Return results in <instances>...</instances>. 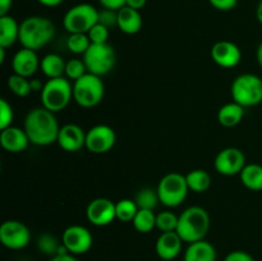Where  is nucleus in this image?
<instances>
[{"label": "nucleus", "mask_w": 262, "mask_h": 261, "mask_svg": "<svg viewBox=\"0 0 262 261\" xmlns=\"http://www.w3.org/2000/svg\"><path fill=\"white\" fill-rule=\"evenodd\" d=\"M25 130L31 143L49 146L56 142L60 127L55 118V113L41 106L30 110L26 115Z\"/></svg>", "instance_id": "obj_1"}, {"label": "nucleus", "mask_w": 262, "mask_h": 261, "mask_svg": "<svg viewBox=\"0 0 262 261\" xmlns=\"http://www.w3.org/2000/svg\"><path fill=\"white\" fill-rule=\"evenodd\" d=\"M55 36V26L49 18L32 15L20 22L19 42L23 48L40 50Z\"/></svg>", "instance_id": "obj_2"}, {"label": "nucleus", "mask_w": 262, "mask_h": 261, "mask_svg": "<svg viewBox=\"0 0 262 261\" xmlns=\"http://www.w3.org/2000/svg\"><path fill=\"white\" fill-rule=\"evenodd\" d=\"M210 215L204 207H187L179 215L177 233L181 235L184 243H193L205 240L210 229Z\"/></svg>", "instance_id": "obj_3"}, {"label": "nucleus", "mask_w": 262, "mask_h": 261, "mask_svg": "<svg viewBox=\"0 0 262 261\" xmlns=\"http://www.w3.org/2000/svg\"><path fill=\"white\" fill-rule=\"evenodd\" d=\"M72 99H73V86L66 77L48 79L41 91L42 106L53 113L66 109Z\"/></svg>", "instance_id": "obj_4"}, {"label": "nucleus", "mask_w": 262, "mask_h": 261, "mask_svg": "<svg viewBox=\"0 0 262 261\" xmlns=\"http://www.w3.org/2000/svg\"><path fill=\"white\" fill-rule=\"evenodd\" d=\"M233 101L243 107L256 106L262 102V79L253 73H243L235 77L232 87Z\"/></svg>", "instance_id": "obj_5"}, {"label": "nucleus", "mask_w": 262, "mask_h": 261, "mask_svg": "<svg viewBox=\"0 0 262 261\" xmlns=\"http://www.w3.org/2000/svg\"><path fill=\"white\" fill-rule=\"evenodd\" d=\"M105 86L101 77L86 73L83 77L74 81L73 100L82 107H94L104 99Z\"/></svg>", "instance_id": "obj_6"}, {"label": "nucleus", "mask_w": 262, "mask_h": 261, "mask_svg": "<svg viewBox=\"0 0 262 261\" xmlns=\"http://www.w3.org/2000/svg\"><path fill=\"white\" fill-rule=\"evenodd\" d=\"M156 189L160 202L166 207H177L182 205L189 192L186 176L177 171L165 174L160 179Z\"/></svg>", "instance_id": "obj_7"}, {"label": "nucleus", "mask_w": 262, "mask_h": 261, "mask_svg": "<svg viewBox=\"0 0 262 261\" xmlns=\"http://www.w3.org/2000/svg\"><path fill=\"white\" fill-rule=\"evenodd\" d=\"M99 22V10L89 3L72 7L63 18V26L69 33H87Z\"/></svg>", "instance_id": "obj_8"}, {"label": "nucleus", "mask_w": 262, "mask_h": 261, "mask_svg": "<svg viewBox=\"0 0 262 261\" xmlns=\"http://www.w3.org/2000/svg\"><path fill=\"white\" fill-rule=\"evenodd\" d=\"M115 51L109 44H91L83 54V61L89 73L102 77L115 66Z\"/></svg>", "instance_id": "obj_9"}, {"label": "nucleus", "mask_w": 262, "mask_h": 261, "mask_svg": "<svg viewBox=\"0 0 262 261\" xmlns=\"http://www.w3.org/2000/svg\"><path fill=\"white\" fill-rule=\"evenodd\" d=\"M31 241V232L19 220H5L0 225V242L9 250H22Z\"/></svg>", "instance_id": "obj_10"}, {"label": "nucleus", "mask_w": 262, "mask_h": 261, "mask_svg": "<svg viewBox=\"0 0 262 261\" xmlns=\"http://www.w3.org/2000/svg\"><path fill=\"white\" fill-rule=\"evenodd\" d=\"M61 243L72 255H83L91 250L94 238L83 225H71L63 232Z\"/></svg>", "instance_id": "obj_11"}, {"label": "nucleus", "mask_w": 262, "mask_h": 261, "mask_svg": "<svg viewBox=\"0 0 262 261\" xmlns=\"http://www.w3.org/2000/svg\"><path fill=\"white\" fill-rule=\"evenodd\" d=\"M117 135L112 127L106 124H97L86 132L84 147L92 154H106L114 147Z\"/></svg>", "instance_id": "obj_12"}, {"label": "nucleus", "mask_w": 262, "mask_h": 261, "mask_svg": "<svg viewBox=\"0 0 262 261\" xmlns=\"http://www.w3.org/2000/svg\"><path fill=\"white\" fill-rule=\"evenodd\" d=\"M246 164V156L242 150L237 147H227L220 151L214 161L216 171L222 176L232 177L241 174Z\"/></svg>", "instance_id": "obj_13"}, {"label": "nucleus", "mask_w": 262, "mask_h": 261, "mask_svg": "<svg viewBox=\"0 0 262 261\" xmlns=\"http://www.w3.org/2000/svg\"><path fill=\"white\" fill-rule=\"evenodd\" d=\"M86 216L92 225L106 227L117 219L115 202L105 197L92 200L86 209Z\"/></svg>", "instance_id": "obj_14"}, {"label": "nucleus", "mask_w": 262, "mask_h": 261, "mask_svg": "<svg viewBox=\"0 0 262 261\" xmlns=\"http://www.w3.org/2000/svg\"><path fill=\"white\" fill-rule=\"evenodd\" d=\"M210 54H211V59L214 60V63L222 68H234L242 59V51H241L239 46L227 40L215 42Z\"/></svg>", "instance_id": "obj_15"}, {"label": "nucleus", "mask_w": 262, "mask_h": 261, "mask_svg": "<svg viewBox=\"0 0 262 261\" xmlns=\"http://www.w3.org/2000/svg\"><path fill=\"white\" fill-rule=\"evenodd\" d=\"M58 145L68 153H76L86 146V132L78 124L63 125L59 130Z\"/></svg>", "instance_id": "obj_16"}, {"label": "nucleus", "mask_w": 262, "mask_h": 261, "mask_svg": "<svg viewBox=\"0 0 262 261\" xmlns=\"http://www.w3.org/2000/svg\"><path fill=\"white\" fill-rule=\"evenodd\" d=\"M183 247V240L174 232H165L159 235L155 245V251L159 257L164 261H171L179 256Z\"/></svg>", "instance_id": "obj_17"}, {"label": "nucleus", "mask_w": 262, "mask_h": 261, "mask_svg": "<svg viewBox=\"0 0 262 261\" xmlns=\"http://www.w3.org/2000/svg\"><path fill=\"white\" fill-rule=\"evenodd\" d=\"M41 61L38 60V56L35 50L31 49H20L14 54L12 60V68L15 74L30 78L37 72Z\"/></svg>", "instance_id": "obj_18"}, {"label": "nucleus", "mask_w": 262, "mask_h": 261, "mask_svg": "<svg viewBox=\"0 0 262 261\" xmlns=\"http://www.w3.org/2000/svg\"><path fill=\"white\" fill-rule=\"evenodd\" d=\"M31 143L25 128L10 127L5 128L0 133V145L5 151L12 154H18L25 151Z\"/></svg>", "instance_id": "obj_19"}, {"label": "nucleus", "mask_w": 262, "mask_h": 261, "mask_svg": "<svg viewBox=\"0 0 262 261\" xmlns=\"http://www.w3.org/2000/svg\"><path fill=\"white\" fill-rule=\"evenodd\" d=\"M142 15L140 10L123 7L118 10V28L125 35H136L142 28Z\"/></svg>", "instance_id": "obj_20"}, {"label": "nucleus", "mask_w": 262, "mask_h": 261, "mask_svg": "<svg viewBox=\"0 0 262 261\" xmlns=\"http://www.w3.org/2000/svg\"><path fill=\"white\" fill-rule=\"evenodd\" d=\"M183 261H216V250L205 240L189 243L184 251Z\"/></svg>", "instance_id": "obj_21"}, {"label": "nucleus", "mask_w": 262, "mask_h": 261, "mask_svg": "<svg viewBox=\"0 0 262 261\" xmlns=\"http://www.w3.org/2000/svg\"><path fill=\"white\" fill-rule=\"evenodd\" d=\"M20 25L12 15H2L0 17V48H10L15 41H19Z\"/></svg>", "instance_id": "obj_22"}, {"label": "nucleus", "mask_w": 262, "mask_h": 261, "mask_svg": "<svg viewBox=\"0 0 262 261\" xmlns=\"http://www.w3.org/2000/svg\"><path fill=\"white\" fill-rule=\"evenodd\" d=\"M245 109L246 107L234 101L228 102L219 109L217 120L225 128L235 127L242 122L243 117H245Z\"/></svg>", "instance_id": "obj_23"}, {"label": "nucleus", "mask_w": 262, "mask_h": 261, "mask_svg": "<svg viewBox=\"0 0 262 261\" xmlns=\"http://www.w3.org/2000/svg\"><path fill=\"white\" fill-rule=\"evenodd\" d=\"M67 61L58 54H48L41 59V71L49 79L60 78L66 74Z\"/></svg>", "instance_id": "obj_24"}, {"label": "nucleus", "mask_w": 262, "mask_h": 261, "mask_svg": "<svg viewBox=\"0 0 262 261\" xmlns=\"http://www.w3.org/2000/svg\"><path fill=\"white\" fill-rule=\"evenodd\" d=\"M241 182L251 191H262V166L258 164H247L239 174Z\"/></svg>", "instance_id": "obj_25"}, {"label": "nucleus", "mask_w": 262, "mask_h": 261, "mask_svg": "<svg viewBox=\"0 0 262 261\" xmlns=\"http://www.w3.org/2000/svg\"><path fill=\"white\" fill-rule=\"evenodd\" d=\"M186 179L189 191H193L196 193L206 192L211 184V177L204 169H193L186 174Z\"/></svg>", "instance_id": "obj_26"}, {"label": "nucleus", "mask_w": 262, "mask_h": 261, "mask_svg": "<svg viewBox=\"0 0 262 261\" xmlns=\"http://www.w3.org/2000/svg\"><path fill=\"white\" fill-rule=\"evenodd\" d=\"M133 227L140 233H150L154 228H156V214L154 210L140 209L133 219Z\"/></svg>", "instance_id": "obj_27"}, {"label": "nucleus", "mask_w": 262, "mask_h": 261, "mask_svg": "<svg viewBox=\"0 0 262 261\" xmlns=\"http://www.w3.org/2000/svg\"><path fill=\"white\" fill-rule=\"evenodd\" d=\"M140 207L137 206L135 200L123 199L115 202V211H117V219L120 222L129 223L133 222L136 214L138 212Z\"/></svg>", "instance_id": "obj_28"}, {"label": "nucleus", "mask_w": 262, "mask_h": 261, "mask_svg": "<svg viewBox=\"0 0 262 261\" xmlns=\"http://www.w3.org/2000/svg\"><path fill=\"white\" fill-rule=\"evenodd\" d=\"M135 201L140 209L154 210L158 206L159 202H160L158 189L148 188V187L140 189V191L137 192V194H136Z\"/></svg>", "instance_id": "obj_29"}, {"label": "nucleus", "mask_w": 262, "mask_h": 261, "mask_svg": "<svg viewBox=\"0 0 262 261\" xmlns=\"http://www.w3.org/2000/svg\"><path fill=\"white\" fill-rule=\"evenodd\" d=\"M8 87L18 97H26L32 92L30 78H26V77L15 73L8 77Z\"/></svg>", "instance_id": "obj_30"}, {"label": "nucleus", "mask_w": 262, "mask_h": 261, "mask_svg": "<svg viewBox=\"0 0 262 261\" xmlns=\"http://www.w3.org/2000/svg\"><path fill=\"white\" fill-rule=\"evenodd\" d=\"M91 46L89 35L87 33H69L67 38V48L73 54H82L83 55L87 49Z\"/></svg>", "instance_id": "obj_31"}, {"label": "nucleus", "mask_w": 262, "mask_h": 261, "mask_svg": "<svg viewBox=\"0 0 262 261\" xmlns=\"http://www.w3.org/2000/svg\"><path fill=\"white\" fill-rule=\"evenodd\" d=\"M179 216L174 214L170 210H165L156 215V228L160 230L161 233L165 232H174L178 227Z\"/></svg>", "instance_id": "obj_32"}, {"label": "nucleus", "mask_w": 262, "mask_h": 261, "mask_svg": "<svg viewBox=\"0 0 262 261\" xmlns=\"http://www.w3.org/2000/svg\"><path fill=\"white\" fill-rule=\"evenodd\" d=\"M61 243H59V241L54 237L53 234H49V233H45V234L40 235L37 240V248L42 253L49 256H55L58 255L59 248H60Z\"/></svg>", "instance_id": "obj_33"}, {"label": "nucleus", "mask_w": 262, "mask_h": 261, "mask_svg": "<svg viewBox=\"0 0 262 261\" xmlns=\"http://www.w3.org/2000/svg\"><path fill=\"white\" fill-rule=\"evenodd\" d=\"M86 73H89V72H87L83 59L82 60L81 59H71V60L67 61L66 76L68 79H72L74 82L83 77Z\"/></svg>", "instance_id": "obj_34"}, {"label": "nucleus", "mask_w": 262, "mask_h": 261, "mask_svg": "<svg viewBox=\"0 0 262 261\" xmlns=\"http://www.w3.org/2000/svg\"><path fill=\"white\" fill-rule=\"evenodd\" d=\"M14 119V112L9 102L5 99H0V130L10 127Z\"/></svg>", "instance_id": "obj_35"}, {"label": "nucleus", "mask_w": 262, "mask_h": 261, "mask_svg": "<svg viewBox=\"0 0 262 261\" xmlns=\"http://www.w3.org/2000/svg\"><path fill=\"white\" fill-rule=\"evenodd\" d=\"M87 35H89L91 44H106L107 38H109V28L97 22L96 25L87 32Z\"/></svg>", "instance_id": "obj_36"}, {"label": "nucleus", "mask_w": 262, "mask_h": 261, "mask_svg": "<svg viewBox=\"0 0 262 261\" xmlns=\"http://www.w3.org/2000/svg\"><path fill=\"white\" fill-rule=\"evenodd\" d=\"M99 23L107 28L118 27V10L102 8L99 10Z\"/></svg>", "instance_id": "obj_37"}, {"label": "nucleus", "mask_w": 262, "mask_h": 261, "mask_svg": "<svg viewBox=\"0 0 262 261\" xmlns=\"http://www.w3.org/2000/svg\"><path fill=\"white\" fill-rule=\"evenodd\" d=\"M209 3L215 9L228 12V10H232L237 7L238 0H209Z\"/></svg>", "instance_id": "obj_38"}, {"label": "nucleus", "mask_w": 262, "mask_h": 261, "mask_svg": "<svg viewBox=\"0 0 262 261\" xmlns=\"http://www.w3.org/2000/svg\"><path fill=\"white\" fill-rule=\"evenodd\" d=\"M224 261H255V258L252 257L251 253L246 252V251L235 250L228 253V255L225 256Z\"/></svg>", "instance_id": "obj_39"}, {"label": "nucleus", "mask_w": 262, "mask_h": 261, "mask_svg": "<svg viewBox=\"0 0 262 261\" xmlns=\"http://www.w3.org/2000/svg\"><path fill=\"white\" fill-rule=\"evenodd\" d=\"M102 8H107V9L119 10L123 7H125V0H99Z\"/></svg>", "instance_id": "obj_40"}, {"label": "nucleus", "mask_w": 262, "mask_h": 261, "mask_svg": "<svg viewBox=\"0 0 262 261\" xmlns=\"http://www.w3.org/2000/svg\"><path fill=\"white\" fill-rule=\"evenodd\" d=\"M147 0H125V7L133 8L136 10H141L145 8Z\"/></svg>", "instance_id": "obj_41"}, {"label": "nucleus", "mask_w": 262, "mask_h": 261, "mask_svg": "<svg viewBox=\"0 0 262 261\" xmlns=\"http://www.w3.org/2000/svg\"><path fill=\"white\" fill-rule=\"evenodd\" d=\"M13 0H0V17L7 15L9 10L12 9Z\"/></svg>", "instance_id": "obj_42"}, {"label": "nucleus", "mask_w": 262, "mask_h": 261, "mask_svg": "<svg viewBox=\"0 0 262 261\" xmlns=\"http://www.w3.org/2000/svg\"><path fill=\"white\" fill-rule=\"evenodd\" d=\"M50 261H78L76 256L72 253H63V255H55L50 258Z\"/></svg>", "instance_id": "obj_43"}, {"label": "nucleus", "mask_w": 262, "mask_h": 261, "mask_svg": "<svg viewBox=\"0 0 262 261\" xmlns=\"http://www.w3.org/2000/svg\"><path fill=\"white\" fill-rule=\"evenodd\" d=\"M37 3H40L41 5L43 7H49V8H55L58 5H60L64 0H36Z\"/></svg>", "instance_id": "obj_44"}, {"label": "nucleus", "mask_w": 262, "mask_h": 261, "mask_svg": "<svg viewBox=\"0 0 262 261\" xmlns=\"http://www.w3.org/2000/svg\"><path fill=\"white\" fill-rule=\"evenodd\" d=\"M31 81V90H32V91H42V89H43V84L45 83H42V82L40 81V79H30Z\"/></svg>", "instance_id": "obj_45"}, {"label": "nucleus", "mask_w": 262, "mask_h": 261, "mask_svg": "<svg viewBox=\"0 0 262 261\" xmlns=\"http://www.w3.org/2000/svg\"><path fill=\"white\" fill-rule=\"evenodd\" d=\"M256 59H257L258 66L262 68V41L260 42V45H258L257 50H256Z\"/></svg>", "instance_id": "obj_46"}, {"label": "nucleus", "mask_w": 262, "mask_h": 261, "mask_svg": "<svg viewBox=\"0 0 262 261\" xmlns=\"http://www.w3.org/2000/svg\"><path fill=\"white\" fill-rule=\"evenodd\" d=\"M256 18H257L258 22L262 25V0L258 2L257 8H256Z\"/></svg>", "instance_id": "obj_47"}, {"label": "nucleus", "mask_w": 262, "mask_h": 261, "mask_svg": "<svg viewBox=\"0 0 262 261\" xmlns=\"http://www.w3.org/2000/svg\"><path fill=\"white\" fill-rule=\"evenodd\" d=\"M258 2H260V0H258Z\"/></svg>", "instance_id": "obj_48"}]
</instances>
